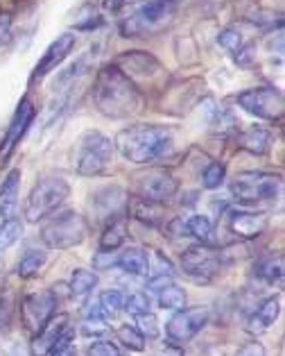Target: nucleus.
<instances>
[{
	"label": "nucleus",
	"mask_w": 285,
	"mask_h": 356,
	"mask_svg": "<svg viewBox=\"0 0 285 356\" xmlns=\"http://www.w3.org/2000/svg\"><path fill=\"white\" fill-rule=\"evenodd\" d=\"M93 107L98 114L123 120L134 116L143 105V95L136 82L127 77L116 64L102 66L93 82Z\"/></svg>",
	"instance_id": "1"
},
{
	"label": "nucleus",
	"mask_w": 285,
	"mask_h": 356,
	"mask_svg": "<svg viewBox=\"0 0 285 356\" xmlns=\"http://www.w3.org/2000/svg\"><path fill=\"white\" fill-rule=\"evenodd\" d=\"M175 136H172L170 127L163 125H129L125 129H120L114 138V147L123 154L127 161L145 166L152 163L172 150Z\"/></svg>",
	"instance_id": "2"
},
{
	"label": "nucleus",
	"mask_w": 285,
	"mask_h": 356,
	"mask_svg": "<svg viewBox=\"0 0 285 356\" xmlns=\"http://www.w3.org/2000/svg\"><path fill=\"white\" fill-rule=\"evenodd\" d=\"M114 154H116L114 141L107 134L98 132V129H86L75 143V152H73L75 170L82 177H98L114 161Z\"/></svg>",
	"instance_id": "3"
},
{
	"label": "nucleus",
	"mask_w": 285,
	"mask_h": 356,
	"mask_svg": "<svg viewBox=\"0 0 285 356\" xmlns=\"http://www.w3.org/2000/svg\"><path fill=\"white\" fill-rule=\"evenodd\" d=\"M231 195L236 202L256 207L265 202H276L283 195V177L263 170H245L231 179Z\"/></svg>",
	"instance_id": "4"
},
{
	"label": "nucleus",
	"mask_w": 285,
	"mask_h": 356,
	"mask_svg": "<svg viewBox=\"0 0 285 356\" xmlns=\"http://www.w3.org/2000/svg\"><path fill=\"white\" fill-rule=\"evenodd\" d=\"M68 195H71V186L62 175H46L41 177L37 184L32 186L28 200H25L23 216L28 222H41L46 220L50 213H55L62 207Z\"/></svg>",
	"instance_id": "5"
},
{
	"label": "nucleus",
	"mask_w": 285,
	"mask_h": 356,
	"mask_svg": "<svg viewBox=\"0 0 285 356\" xmlns=\"http://www.w3.org/2000/svg\"><path fill=\"white\" fill-rule=\"evenodd\" d=\"M89 234V222L82 213L64 209L50 213L41 227V241L48 250H71L84 243Z\"/></svg>",
	"instance_id": "6"
},
{
	"label": "nucleus",
	"mask_w": 285,
	"mask_h": 356,
	"mask_svg": "<svg viewBox=\"0 0 285 356\" xmlns=\"http://www.w3.org/2000/svg\"><path fill=\"white\" fill-rule=\"evenodd\" d=\"M177 14V0H143L136 10L120 23L123 37H143L166 28Z\"/></svg>",
	"instance_id": "7"
},
{
	"label": "nucleus",
	"mask_w": 285,
	"mask_h": 356,
	"mask_svg": "<svg viewBox=\"0 0 285 356\" xmlns=\"http://www.w3.org/2000/svg\"><path fill=\"white\" fill-rule=\"evenodd\" d=\"M238 107L261 120H281L283 118V93L274 86H254V89H245L236 95Z\"/></svg>",
	"instance_id": "8"
},
{
	"label": "nucleus",
	"mask_w": 285,
	"mask_h": 356,
	"mask_svg": "<svg viewBox=\"0 0 285 356\" xmlns=\"http://www.w3.org/2000/svg\"><path fill=\"white\" fill-rule=\"evenodd\" d=\"M181 270L195 284H211L220 273V257L209 245H197L181 252Z\"/></svg>",
	"instance_id": "9"
},
{
	"label": "nucleus",
	"mask_w": 285,
	"mask_h": 356,
	"mask_svg": "<svg viewBox=\"0 0 285 356\" xmlns=\"http://www.w3.org/2000/svg\"><path fill=\"white\" fill-rule=\"evenodd\" d=\"M209 325V309L206 307H190V309H179L175 316L168 320L166 325V336L170 345L184 347L193 338Z\"/></svg>",
	"instance_id": "10"
},
{
	"label": "nucleus",
	"mask_w": 285,
	"mask_h": 356,
	"mask_svg": "<svg viewBox=\"0 0 285 356\" xmlns=\"http://www.w3.org/2000/svg\"><path fill=\"white\" fill-rule=\"evenodd\" d=\"M179 191V181L166 168H148L141 175H136V197L148 202L163 204L170 197H175Z\"/></svg>",
	"instance_id": "11"
},
{
	"label": "nucleus",
	"mask_w": 285,
	"mask_h": 356,
	"mask_svg": "<svg viewBox=\"0 0 285 356\" xmlns=\"http://www.w3.org/2000/svg\"><path fill=\"white\" fill-rule=\"evenodd\" d=\"M57 307H59V295L53 289L25 295L23 302H21L23 327L34 336L43 325L48 323L50 318L57 314Z\"/></svg>",
	"instance_id": "12"
},
{
	"label": "nucleus",
	"mask_w": 285,
	"mask_h": 356,
	"mask_svg": "<svg viewBox=\"0 0 285 356\" xmlns=\"http://www.w3.org/2000/svg\"><path fill=\"white\" fill-rule=\"evenodd\" d=\"M34 116H37V109H34V105L28 98H23L19 102V107H16V111H14L10 125H7L3 143H0V166H5V163L10 161V157L16 150V145H19L21 138L28 134V129L32 125Z\"/></svg>",
	"instance_id": "13"
},
{
	"label": "nucleus",
	"mask_w": 285,
	"mask_h": 356,
	"mask_svg": "<svg viewBox=\"0 0 285 356\" xmlns=\"http://www.w3.org/2000/svg\"><path fill=\"white\" fill-rule=\"evenodd\" d=\"M127 204H129L127 191L118 184L102 186L91 193V211L95 213L98 220L111 222L116 218H123L127 211Z\"/></svg>",
	"instance_id": "14"
},
{
	"label": "nucleus",
	"mask_w": 285,
	"mask_h": 356,
	"mask_svg": "<svg viewBox=\"0 0 285 356\" xmlns=\"http://www.w3.org/2000/svg\"><path fill=\"white\" fill-rule=\"evenodd\" d=\"M75 43H77V37L73 32L59 34V37L46 48V53L41 55V59L37 62V66H34V71L30 75V80L37 82V80H43L48 73L57 71V68L66 62V57L75 50Z\"/></svg>",
	"instance_id": "15"
},
{
	"label": "nucleus",
	"mask_w": 285,
	"mask_h": 356,
	"mask_svg": "<svg viewBox=\"0 0 285 356\" xmlns=\"http://www.w3.org/2000/svg\"><path fill=\"white\" fill-rule=\"evenodd\" d=\"M68 329V316L66 314H55L53 318L43 325L37 334L32 336L30 343V356H48L55 350L59 338L66 334Z\"/></svg>",
	"instance_id": "16"
},
{
	"label": "nucleus",
	"mask_w": 285,
	"mask_h": 356,
	"mask_svg": "<svg viewBox=\"0 0 285 356\" xmlns=\"http://www.w3.org/2000/svg\"><path fill=\"white\" fill-rule=\"evenodd\" d=\"M227 216H229L231 234L238 238H245V241L258 238L267 229V225H270V218H267V213H263V211L238 209V211H229Z\"/></svg>",
	"instance_id": "17"
},
{
	"label": "nucleus",
	"mask_w": 285,
	"mask_h": 356,
	"mask_svg": "<svg viewBox=\"0 0 285 356\" xmlns=\"http://www.w3.org/2000/svg\"><path fill=\"white\" fill-rule=\"evenodd\" d=\"M116 66L123 71L127 77H138V75H143V77H152V75H157L159 73V59L150 55V53H143V50H132V53H125V55H120L118 57V62Z\"/></svg>",
	"instance_id": "18"
},
{
	"label": "nucleus",
	"mask_w": 285,
	"mask_h": 356,
	"mask_svg": "<svg viewBox=\"0 0 285 356\" xmlns=\"http://www.w3.org/2000/svg\"><path fill=\"white\" fill-rule=\"evenodd\" d=\"M175 275H177L175 266H172V261L163 252L159 250L148 252V291L159 293L168 284H172Z\"/></svg>",
	"instance_id": "19"
},
{
	"label": "nucleus",
	"mask_w": 285,
	"mask_h": 356,
	"mask_svg": "<svg viewBox=\"0 0 285 356\" xmlns=\"http://www.w3.org/2000/svg\"><path fill=\"white\" fill-rule=\"evenodd\" d=\"M279 316H281V298L279 295H272V298H267L258 304V309L249 316L245 329L254 336L265 334L267 329H272V325L279 320Z\"/></svg>",
	"instance_id": "20"
},
{
	"label": "nucleus",
	"mask_w": 285,
	"mask_h": 356,
	"mask_svg": "<svg viewBox=\"0 0 285 356\" xmlns=\"http://www.w3.org/2000/svg\"><path fill=\"white\" fill-rule=\"evenodd\" d=\"M19 188H21V170L12 168L0 184V225L12 220L16 216V204H19Z\"/></svg>",
	"instance_id": "21"
},
{
	"label": "nucleus",
	"mask_w": 285,
	"mask_h": 356,
	"mask_svg": "<svg viewBox=\"0 0 285 356\" xmlns=\"http://www.w3.org/2000/svg\"><path fill=\"white\" fill-rule=\"evenodd\" d=\"M283 254L281 252H270V254L261 257L254 264V275L261 282L270 284V286H281L283 284Z\"/></svg>",
	"instance_id": "22"
},
{
	"label": "nucleus",
	"mask_w": 285,
	"mask_h": 356,
	"mask_svg": "<svg viewBox=\"0 0 285 356\" xmlns=\"http://www.w3.org/2000/svg\"><path fill=\"white\" fill-rule=\"evenodd\" d=\"M238 145L252 154H267L272 150V132L265 127H247L245 132L238 134Z\"/></svg>",
	"instance_id": "23"
},
{
	"label": "nucleus",
	"mask_w": 285,
	"mask_h": 356,
	"mask_svg": "<svg viewBox=\"0 0 285 356\" xmlns=\"http://www.w3.org/2000/svg\"><path fill=\"white\" fill-rule=\"evenodd\" d=\"M118 268L123 273L134 275V277L148 275V250L136 248V245L120 250V254H118Z\"/></svg>",
	"instance_id": "24"
},
{
	"label": "nucleus",
	"mask_w": 285,
	"mask_h": 356,
	"mask_svg": "<svg viewBox=\"0 0 285 356\" xmlns=\"http://www.w3.org/2000/svg\"><path fill=\"white\" fill-rule=\"evenodd\" d=\"M95 286H98V275L91 270H84V268H75L71 275V282H68V293H71L73 300L82 302L95 291Z\"/></svg>",
	"instance_id": "25"
},
{
	"label": "nucleus",
	"mask_w": 285,
	"mask_h": 356,
	"mask_svg": "<svg viewBox=\"0 0 285 356\" xmlns=\"http://www.w3.org/2000/svg\"><path fill=\"white\" fill-rule=\"evenodd\" d=\"M127 209L132 211V216L143 225H150V227H157L163 222V209L157 202H148V200L136 197L132 204H127Z\"/></svg>",
	"instance_id": "26"
},
{
	"label": "nucleus",
	"mask_w": 285,
	"mask_h": 356,
	"mask_svg": "<svg viewBox=\"0 0 285 356\" xmlns=\"http://www.w3.org/2000/svg\"><path fill=\"white\" fill-rule=\"evenodd\" d=\"M48 257L46 252H39V250H28L25 254L21 257L19 266H16V275L21 277V280H32V277H37L41 273V268L46 266Z\"/></svg>",
	"instance_id": "27"
},
{
	"label": "nucleus",
	"mask_w": 285,
	"mask_h": 356,
	"mask_svg": "<svg viewBox=\"0 0 285 356\" xmlns=\"http://www.w3.org/2000/svg\"><path fill=\"white\" fill-rule=\"evenodd\" d=\"M127 238V225L123 218H116L107 222L105 232L100 236V250H120Z\"/></svg>",
	"instance_id": "28"
},
{
	"label": "nucleus",
	"mask_w": 285,
	"mask_h": 356,
	"mask_svg": "<svg viewBox=\"0 0 285 356\" xmlns=\"http://www.w3.org/2000/svg\"><path fill=\"white\" fill-rule=\"evenodd\" d=\"M186 227H188L190 238H195L197 243H202V245H209V243H211V238H213V222H211L209 216L193 213L190 218H186Z\"/></svg>",
	"instance_id": "29"
},
{
	"label": "nucleus",
	"mask_w": 285,
	"mask_h": 356,
	"mask_svg": "<svg viewBox=\"0 0 285 356\" xmlns=\"http://www.w3.org/2000/svg\"><path fill=\"white\" fill-rule=\"evenodd\" d=\"M157 300H159V307L161 309H168V311H179L186 307V291L177 286L175 282L168 284L166 289H161L157 293Z\"/></svg>",
	"instance_id": "30"
},
{
	"label": "nucleus",
	"mask_w": 285,
	"mask_h": 356,
	"mask_svg": "<svg viewBox=\"0 0 285 356\" xmlns=\"http://www.w3.org/2000/svg\"><path fill=\"white\" fill-rule=\"evenodd\" d=\"M100 309L102 314H105V318H116L120 311H123V304H125V295L120 293L118 289H109L100 295Z\"/></svg>",
	"instance_id": "31"
},
{
	"label": "nucleus",
	"mask_w": 285,
	"mask_h": 356,
	"mask_svg": "<svg viewBox=\"0 0 285 356\" xmlns=\"http://www.w3.org/2000/svg\"><path fill=\"white\" fill-rule=\"evenodd\" d=\"M224 179H227V168H224V163L220 161H211L202 172V186L209 191L220 188L224 184Z\"/></svg>",
	"instance_id": "32"
},
{
	"label": "nucleus",
	"mask_w": 285,
	"mask_h": 356,
	"mask_svg": "<svg viewBox=\"0 0 285 356\" xmlns=\"http://www.w3.org/2000/svg\"><path fill=\"white\" fill-rule=\"evenodd\" d=\"M116 336H118V341L127 347V350H132V352H143V350H145V338H143L141 332H138V329L132 327V325L118 327Z\"/></svg>",
	"instance_id": "33"
},
{
	"label": "nucleus",
	"mask_w": 285,
	"mask_h": 356,
	"mask_svg": "<svg viewBox=\"0 0 285 356\" xmlns=\"http://www.w3.org/2000/svg\"><path fill=\"white\" fill-rule=\"evenodd\" d=\"M21 234H23L21 220L12 218V220H7V222L0 225V254H3L5 250H10L14 243L21 238Z\"/></svg>",
	"instance_id": "34"
},
{
	"label": "nucleus",
	"mask_w": 285,
	"mask_h": 356,
	"mask_svg": "<svg viewBox=\"0 0 285 356\" xmlns=\"http://www.w3.org/2000/svg\"><path fill=\"white\" fill-rule=\"evenodd\" d=\"M218 43L231 55H238L240 50L247 46L245 39H243V32H240L238 28H224L218 37Z\"/></svg>",
	"instance_id": "35"
},
{
	"label": "nucleus",
	"mask_w": 285,
	"mask_h": 356,
	"mask_svg": "<svg viewBox=\"0 0 285 356\" xmlns=\"http://www.w3.org/2000/svg\"><path fill=\"white\" fill-rule=\"evenodd\" d=\"M150 309H152V304H150L148 293L136 291V293H129V295H125L123 311H127L129 316H141V314H148Z\"/></svg>",
	"instance_id": "36"
},
{
	"label": "nucleus",
	"mask_w": 285,
	"mask_h": 356,
	"mask_svg": "<svg viewBox=\"0 0 285 356\" xmlns=\"http://www.w3.org/2000/svg\"><path fill=\"white\" fill-rule=\"evenodd\" d=\"M134 327L141 332V336L145 338V341H154L159 334H161V329H159V320L157 316L152 314V311H148V314H141V316H134Z\"/></svg>",
	"instance_id": "37"
},
{
	"label": "nucleus",
	"mask_w": 285,
	"mask_h": 356,
	"mask_svg": "<svg viewBox=\"0 0 285 356\" xmlns=\"http://www.w3.org/2000/svg\"><path fill=\"white\" fill-rule=\"evenodd\" d=\"M118 254L120 250H100L93 257V268L95 270H114L118 268Z\"/></svg>",
	"instance_id": "38"
},
{
	"label": "nucleus",
	"mask_w": 285,
	"mask_h": 356,
	"mask_svg": "<svg viewBox=\"0 0 285 356\" xmlns=\"http://www.w3.org/2000/svg\"><path fill=\"white\" fill-rule=\"evenodd\" d=\"M84 356H123V354H120V350L111 341H102L100 338V341H93L86 347Z\"/></svg>",
	"instance_id": "39"
},
{
	"label": "nucleus",
	"mask_w": 285,
	"mask_h": 356,
	"mask_svg": "<svg viewBox=\"0 0 285 356\" xmlns=\"http://www.w3.org/2000/svg\"><path fill=\"white\" fill-rule=\"evenodd\" d=\"M48 356H75V343H73V332L66 329V334L59 338V343L55 345V350Z\"/></svg>",
	"instance_id": "40"
},
{
	"label": "nucleus",
	"mask_w": 285,
	"mask_h": 356,
	"mask_svg": "<svg viewBox=\"0 0 285 356\" xmlns=\"http://www.w3.org/2000/svg\"><path fill=\"white\" fill-rule=\"evenodd\" d=\"M12 41V16L0 12V48H5Z\"/></svg>",
	"instance_id": "41"
},
{
	"label": "nucleus",
	"mask_w": 285,
	"mask_h": 356,
	"mask_svg": "<svg viewBox=\"0 0 285 356\" xmlns=\"http://www.w3.org/2000/svg\"><path fill=\"white\" fill-rule=\"evenodd\" d=\"M236 356H267V352H265L263 343L249 341V343H245L243 347H240V350L236 352Z\"/></svg>",
	"instance_id": "42"
},
{
	"label": "nucleus",
	"mask_w": 285,
	"mask_h": 356,
	"mask_svg": "<svg viewBox=\"0 0 285 356\" xmlns=\"http://www.w3.org/2000/svg\"><path fill=\"white\" fill-rule=\"evenodd\" d=\"M105 332H107L105 320H84L82 334H86V336H102Z\"/></svg>",
	"instance_id": "43"
},
{
	"label": "nucleus",
	"mask_w": 285,
	"mask_h": 356,
	"mask_svg": "<svg viewBox=\"0 0 285 356\" xmlns=\"http://www.w3.org/2000/svg\"><path fill=\"white\" fill-rule=\"evenodd\" d=\"M157 356H184V347H177V345H166L161 347V350L157 352Z\"/></svg>",
	"instance_id": "44"
},
{
	"label": "nucleus",
	"mask_w": 285,
	"mask_h": 356,
	"mask_svg": "<svg viewBox=\"0 0 285 356\" xmlns=\"http://www.w3.org/2000/svg\"><path fill=\"white\" fill-rule=\"evenodd\" d=\"M5 323H7V302L0 300V329L5 327Z\"/></svg>",
	"instance_id": "45"
}]
</instances>
